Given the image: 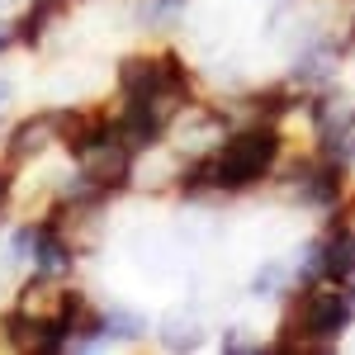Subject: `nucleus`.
<instances>
[{
  "instance_id": "obj_1",
  "label": "nucleus",
  "mask_w": 355,
  "mask_h": 355,
  "mask_svg": "<svg viewBox=\"0 0 355 355\" xmlns=\"http://www.w3.org/2000/svg\"><path fill=\"white\" fill-rule=\"evenodd\" d=\"M279 152H284L279 123H237L232 133L223 137V147L214 157L185 162L175 190L185 194V199H214V194L256 190L279 166Z\"/></svg>"
},
{
  "instance_id": "obj_2",
  "label": "nucleus",
  "mask_w": 355,
  "mask_h": 355,
  "mask_svg": "<svg viewBox=\"0 0 355 355\" xmlns=\"http://www.w3.org/2000/svg\"><path fill=\"white\" fill-rule=\"evenodd\" d=\"M355 303L351 289L336 284V279H313V284H299L289 289V308H284V341L275 351H331L336 336L351 327Z\"/></svg>"
},
{
  "instance_id": "obj_3",
  "label": "nucleus",
  "mask_w": 355,
  "mask_h": 355,
  "mask_svg": "<svg viewBox=\"0 0 355 355\" xmlns=\"http://www.w3.org/2000/svg\"><path fill=\"white\" fill-rule=\"evenodd\" d=\"M114 85L123 105H142L171 128V119L194 105V76L175 53H128L114 67Z\"/></svg>"
},
{
  "instance_id": "obj_4",
  "label": "nucleus",
  "mask_w": 355,
  "mask_h": 355,
  "mask_svg": "<svg viewBox=\"0 0 355 355\" xmlns=\"http://www.w3.org/2000/svg\"><path fill=\"white\" fill-rule=\"evenodd\" d=\"M71 166L81 171L85 180L95 185L100 194H123L128 185H133V166H137V152L119 137V128H114L110 137H100V142H90L85 152H76L71 157Z\"/></svg>"
},
{
  "instance_id": "obj_5",
  "label": "nucleus",
  "mask_w": 355,
  "mask_h": 355,
  "mask_svg": "<svg viewBox=\"0 0 355 355\" xmlns=\"http://www.w3.org/2000/svg\"><path fill=\"white\" fill-rule=\"evenodd\" d=\"M53 147H62V123H57V110H38L19 119V123H10L5 128V147H0V162L10 166V171H24V166L43 162Z\"/></svg>"
},
{
  "instance_id": "obj_6",
  "label": "nucleus",
  "mask_w": 355,
  "mask_h": 355,
  "mask_svg": "<svg viewBox=\"0 0 355 355\" xmlns=\"http://www.w3.org/2000/svg\"><path fill=\"white\" fill-rule=\"evenodd\" d=\"M67 10H71V0H28L24 10L15 15V38H19V48H38Z\"/></svg>"
},
{
  "instance_id": "obj_7",
  "label": "nucleus",
  "mask_w": 355,
  "mask_h": 355,
  "mask_svg": "<svg viewBox=\"0 0 355 355\" xmlns=\"http://www.w3.org/2000/svg\"><path fill=\"white\" fill-rule=\"evenodd\" d=\"M147 318L133 308H105V341H142Z\"/></svg>"
},
{
  "instance_id": "obj_8",
  "label": "nucleus",
  "mask_w": 355,
  "mask_h": 355,
  "mask_svg": "<svg viewBox=\"0 0 355 355\" xmlns=\"http://www.w3.org/2000/svg\"><path fill=\"white\" fill-rule=\"evenodd\" d=\"M289 289H294V266H284V261L261 266L256 279H251V294L256 299H275V294H289Z\"/></svg>"
},
{
  "instance_id": "obj_9",
  "label": "nucleus",
  "mask_w": 355,
  "mask_h": 355,
  "mask_svg": "<svg viewBox=\"0 0 355 355\" xmlns=\"http://www.w3.org/2000/svg\"><path fill=\"white\" fill-rule=\"evenodd\" d=\"M218 346H223V351H261V346H256V336H242V327H232Z\"/></svg>"
},
{
  "instance_id": "obj_10",
  "label": "nucleus",
  "mask_w": 355,
  "mask_h": 355,
  "mask_svg": "<svg viewBox=\"0 0 355 355\" xmlns=\"http://www.w3.org/2000/svg\"><path fill=\"white\" fill-rule=\"evenodd\" d=\"M10 194H15V171L0 162V214H5V204H10Z\"/></svg>"
},
{
  "instance_id": "obj_11",
  "label": "nucleus",
  "mask_w": 355,
  "mask_h": 355,
  "mask_svg": "<svg viewBox=\"0 0 355 355\" xmlns=\"http://www.w3.org/2000/svg\"><path fill=\"white\" fill-rule=\"evenodd\" d=\"M10 48H19V38H15V24H0V53H10Z\"/></svg>"
},
{
  "instance_id": "obj_12",
  "label": "nucleus",
  "mask_w": 355,
  "mask_h": 355,
  "mask_svg": "<svg viewBox=\"0 0 355 355\" xmlns=\"http://www.w3.org/2000/svg\"><path fill=\"white\" fill-rule=\"evenodd\" d=\"M10 100H15V85H10L5 76H0V105H10Z\"/></svg>"
},
{
  "instance_id": "obj_13",
  "label": "nucleus",
  "mask_w": 355,
  "mask_h": 355,
  "mask_svg": "<svg viewBox=\"0 0 355 355\" xmlns=\"http://www.w3.org/2000/svg\"><path fill=\"white\" fill-rule=\"evenodd\" d=\"M346 289H351V303H355V275H351V284H346Z\"/></svg>"
}]
</instances>
